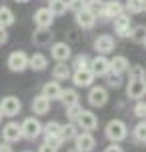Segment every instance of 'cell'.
Segmentation results:
<instances>
[{"label": "cell", "mask_w": 146, "mask_h": 152, "mask_svg": "<svg viewBox=\"0 0 146 152\" xmlns=\"http://www.w3.org/2000/svg\"><path fill=\"white\" fill-rule=\"evenodd\" d=\"M128 134V130H126V124L122 120H110L106 126V138L108 140H112V142H120L124 140Z\"/></svg>", "instance_id": "4"}, {"label": "cell", "mask_w": 146, "mask_h": 152, "mask_svg": "<svg viewBox=\"0 0 146 152\" xmlns=\"http://www.w3.org/2000/svg\"><path fill=\"white\" fill-rule=\"evenodd\" d=\"M54 22V14L48 10L46 6L38 8L36 12H34V24L38 26V28H50Z\"/></svg>", "instance_id": "12"}, {"label": "cell", "mask_w": 146, "mask_h": 152, "mask_svg": "<svg viewBox=\"0 0 146 152\" xmlns=\"http://www.w3.org/2000/svg\"><path fill=\"white\" fill-rule=\"evenodd\" d=\"M0 152H12L10 142H2V144H0Z\"/></svg>", "instance_id": "43"}, {"label": "cell", "mask_w": 146, "mask_h": 152, "mask_svg": "<svg viewBox=\"0 0 146 152\" xmlns=\"http://www.w3.org/2000/svg\"><path fill=\"white\" fill-rule=\"evenodd\" d=\"M66 8H68L70 12H80V10H84L86 8V0H66Z\"/></svg>", "instance_id": "32"}, {"label": "cell", "mask_w": 146, "mask_h": 152, "mask_svg": "<svg viewBox=\"0 0 146 152\" xmlns=\"http://www.w3.org/2000/svg\"><path fill=\"white\" fill-rule=\"evenodd\" d=\"M142 44H144V46H146V38H144V42H142Z\"/></svg>", "instance_id": "46"}, {"label": "cell", "mask_w": 146, "mask_h": 152, "mask_svg": "<svg viewBox=\"0 0 146 152\" xmlns=\"http://www.w3.org/2000/svg\"><path fill=\"white\" fill-rule=\"evenodd\" d=\"M134 114H136L138 118H144V120H146V102H144V100H138V102H136Z\"/></svg>", "instance_id": "37"}, {"label": "cell", "mask_w": 146, "mask_h": 152, "mask_svg": "<svg viewBox=\"0 0 146 152\" xmlns=\"http://www.w3.org/2000/svg\"><path fill=\"white\" fill-rule=\"evenodd\" d=\"M0 110H2V116L14 118L16 114H20V110H22V102L16 96H4L0 100Z\"/></svg>", "instance_id": "2"}, {"label": "cell", "mask_w": 146, "mask_h": 152, "mask_svg": "<svg viewBox=\"0 0 146 152\" xmlns=\"http://www.w3.org/2000/svg\"><path fill=\"white\" fill-rule=\"evenodd\" d=\"M88 62H90V58H88L86 54H78V56H74V70L88 68Z\"/></svg>", "instance_id": "34"}, {"label": "cell", "mask_w": 146, "mask_h": 152, "mask_svg": "<svg viewBox=\"0 0 146 152\" xmlns=\"http://www.w3.org/2000/svg\"><path fill=\"white\" fill-rule=\"evenodd\" d=\"M16 20L14 12L10 10L8 6H0V26H4V28H8V26H12Z\"/></svg>", "instance_id": "25"}, {"label": "cell", "mask_w": 146, "mask_h": 152, "mask_svg": "<svg viewBox=\"0 0 146 152\" xmlns=\"http://www.w3.org/2000/svg\"><path fill=\"white\" fill-rule=\"evenodd\" d=\"M60 100H62V104L68 108V106H72V104H78L80 96H78V92L74 90V88H66V90H62Z\"/></svg>", "instance_id": "23"}, {"label": "cell", "mask_w": 146, "mask_h": 152, "mask_svg": "<svg viewBox=\"0 0 146 152\" xmlns=\"http://www.w3.org/2000/svg\"><path fill=\"white\" fill-rule=\"evenodd\" d=\"M80 112H82V108L78 106V104H72V106L66 108V116H68L70 122H76V118L80 116Z\"/></svg>", "instance_id": "35"}, {"label": "cell", "mask_w": 146, "mask_h": 152, "mask_svg": "<svg viewBox=\"0 0 146 152\" xmlns=\"http://www.w3.org/2000/svg\"><path fill=\"white\" fill-rule=\"evenodd\" d=\"M50 54L56 62H66L72 56V50H70V44H66V42H54L50 48Z\"/></svg>", "instance_id": "10"}, {"label": "cell", "mask_w": 146, "mask_h": 152, "mask_svg": "<svg viewBox=\"0 0 146 152\" xmlns=\"http://www.w3.org/2000/svg\"><path fill=\"white\" fill-rule=\"evenodd\" d=\"M52 76L56 80H66V78H70V66L66 62H58L52 68Z\"/></svg>", "instance_id": "26"}, {"label": "cell", "mask_w": 146, "mask_h": 152, "mask_svg": "<svg viewBox=\"0 0 146 152\" xmlns=\"http://www.w3.org/2000/svg\"><path fill=\"white\" fill-rule=\"evenodd\" d=\"M14 2H20V4H26L28 0H14Z\"/></svg>", "instance_id": "44"}, {"label": "cell", "mask_w": 146, "mask_h": 152, "mask_svg": "<svg viewBox=\"0 0 146 152\" xmlns=\"http://www.w3.org/2000/svg\"><path fill=\"white\" fill-rule=\"evenodd\" d=\"M88 68H90V72L94 76H106L110 72V60L104 54H98L96 58H92V60L88 62Z\"/></svg>", "instance_id": "5"}, {"label": "cell", "mask_w": 146, "mask_h": 152, "mask_svg": "<svg viewBox=\"0 0 146 152\" xmlns=\"http://www.w3.org/2000/svg\"><path fill=\"white\" fill-rule=\"evenodd\" d=\"M76 24L82 28V30H90L94 28V24H96V14H92L90 10H80L76 12Z\"/></svg>", "instance_id": "17"}, {"label": "cell", "mask_w": 146, "mask_h": 152, "mask_svg": "<svg viewBox=\"0 0 146 152\" xmlns=\"http://www.w3.org/2000/svg\"><path fill=\"white\" fill-rule=\"evenodd\" d=\"M130 40H134V42H144V38H146V28L144 26H136L134 30H130Z\"/></svg>", "instance_id": "33"}, {"label": "cell", "mask_w": 146, "mask_h": 152, "mask_svg": "<svg viewBox=\"0 0 146 152\" xmlns=\"http://www.w3.org/2000/svg\"><path fill=\"white\" fill-rule=\"evenodd\" d=\"M52 30H48V28H38V30H34V34H32V42L36 46H48L50 42H52Z\"/></svg>", "instance_id": "18"}, {"label": "cell", "mask_w": 146, "mask_h": 152, "mask_svg": "<svg viewBox=\"0 0 146 152\" xmlns=\"http://www.w3.org/2000/svg\"><path fill=\"white\" fill-rule=\"evenodd\" d=\"M44 142H48L50 146H54V148H60L62 144H64V140H62V136L58 134V136H46V140Z\"/></svg>", "instance_id": "38"}, {"label": "cell", "mask_w": 146, "mask_h": 152, "mask_svg": "<svg viewBox=\"0 0 146 152\" xmlns=\"http://www.w3.org/2000/svg\"><path fill=\"white\" fill-rule=\"evenodd\" d=\"M48 10L52 12L54 16H64L66 14V0H48Z\"/></svg>", "instance_id": "24"}, {"label": "cell", "mask_w": 146, "mask_h": 152, "mask_svg": "<svg viewBox=\"0 0 146 152\" xmlns=\"http://www.w3.org/2000/svg\"><path fill=\"white\" fill-rule=\"evenodd\" d=\"M128 76H130V80H142V78H146V72L140 64H134L128 68Z\"/></svg>", "instance_id": "30"}, {"label": "cell", "mask_w": 146, "mask_h": 152, "mask_svg": "<svg viewBox=\"0 0 146 152\" xmlns=\"http://www.w3.org/2000/svg\"><path fill=\"white\" fill-rule=\"evenodd\" d=\"M118 76L120 74H110L108 76V84L114 86V88H118V86H120V78H118Z\"/></svg>", "instance_id": "39"}, {"label": "cell", "mask_w": 146, "mask_h": 152, "mask_svg": "<svg viewBox=\"0 0 146 152\" xmlns=\"http://www.w3.org/2000/svg\"><path fill=\"white\" fill-rule=\"evenodd\" d=\"M78 134V128L74 122H70V124H66V126H60V136L64 142H68V140H74Z\"/></svg>", "instance_id": "27"}, {"label": "cell", "mask_w": 146, "mask_h": 152, "mask_svg": "<svg viewBox=\"0 0 146 152\" xmlns=\"http://www.w3.org/2000/svg\"><path fill=\"white\" fill-rule=\"evenodd\" d=\"M32 110H34V114H38V116L46 114L48 110H50V100H48L44 94L36 96V98L32 100Z\"/></svg>", "instance_id": "21"}, {"label": "cell", "mask_w": 146, "mask_h": 152, "mask_svg": "<svg viewBox=\"0 0 146 152\" xmlns=\"http://www.w3.org/2000/svg\"><path fill=\"white\" fill-rule=\"evenodd\" d=\"M20 128H22V138H28V140H34V138H38L40 134H42V124H40V120L34 118V116L24 118L22 124H20Z\"/></svg>", "instance_id": "1"}, {"label": "cell", "mask_w": 146, "mask_h": 152, "mask_svg": "<svg viewBox=\"0 0 146 152\" xmlns=\"http://www.w3.org/2000/svg\"><path fill=\"white\" fill-rule=\"evenodd\" d=\"M94 78L96 76L90 72V68H80V70H74V74H72V82L76 84V86H90L94 82Z\"/></svg>", "instance_id": "16"}, {"label": "cell", "mask_w": 146, "mask_h": 152, "mask_svg": "<svg viewBox=\"0 0 146 152\" xmlns=\"http://www.w3.org/2000/svg\"><path fill=\"white\" fill-rule=\"evenodd\" d=\"M74 140H76V150L78 152H90L96 146V138L88 130H82V134H76Z\"/></svg>", "instance_id": "6"}, {"label": "cell", "mask_w": 146, "mask_h": 152, "mask_svg": "<svg viewBox=\"0 0 146 152\" xmlns=\"http://www.w3.org/2000/svg\"><path fill=\"white\" fill-rule=\"evenodd\" d=\"M144 82H146V80H144Z\"/></svg>", "instance_id": "49"}, {"label": "cell", "mask_w": 146, "mask_h": 152, "mask_svg": "<svg viewBox=\"0 0 146 152\" xmlns=\"http://www.w3.org/2000/svg\"><path fill=\"white\" fill-rule=\"evenodd\" d=\"M0 122H2V110H0Z\"/></svg>", "instance_id": "45"}, {"label": "cell", "mask_w": 146, "mask_h": 152, "mask_svg": "<svg viewBox=\"0 0 146 152\" xmlns=\"http://www.w3.org/2000/svg\"><path fill=\"white\" fill-rule=\"evenodd\" d=\"M38 152H58V148H54V146H50L48 142H44V144L38 148Z\"/></svg>", "instance_id": "41"}, {"label": "cell", "mask_w": 146, "mask_h": 152, "mask_svg": "<svg viewBox=\"0 0 146 152\" xmlns=\"http://www.w3.org/2000/svg\"><path fill=\"white\" fill-rule=\"evenodd\" d=\"M126 8H128V12H132V14H140L144 10V0H128L126 2Z\"/></svg>", "instance_id": "31"}, {"label": "cell", "mask_w": 146, "mask_h": 152, "mask_svg": "<svg viewBox=\"0 0 146 152\" xmlns=\"http://www.w3.org/2000/svg\"><path fill=\"white\" fill-rule=\"evenodd\" d=\"M102 4H104L102 0H86V10H90L92 14H98Z\"/></svg>", "instance_id": "36"}, {"label": "cell", "mask_w": 146, "mask_h": 152, "mask_svg": "<svg viewBox=\"0 0 146 152\" xmlns=\"http://www.w3.org/2000/svg\"><path fill=\"white\" fill-rule=\"evenodd\" d=\"M130 16L128 14H118L114 18V32H116V36H120V38H128L130 36Z\"/></svg>", "instance_id": "7"}, {"label": "cell", "mask_w": 146, "mask_h": 152, "mask_svg": "<svg viewBox=\"0 0 146 152\" xmlns=\"http://www.w3.org/2000/svg\"><path fill=\"white\" fill-rule=\"evenodd\" d=\"M42 132H44V138L46 136H58L60 134V124L58 122H48V124H42Z\"/></svg>", "instance_id": "28"}, {"label": "cell", "mask_w": 146, "mask_h": 152, "mask_svg": "<svg viewBox=\"0 0 146 152\" xmlns=\"http://www.w3.org/2000/svg\"><path fill=\"white\" fill-rule=\"evenodd\" d=\"M2 138L6 140V142H18L20 138H22V128H20V124L18 122H8L4 124V128H2Z\"/></svg>", "instance_id": "8"}, {"label": "cell", "mask_w": 146, "mask_h": 152, "mask_svg": "<svg viewBox=\"0 0 146 152\" xmlns=\"http://www.w3.org/2000/svg\"><path fill=\"white\" fill-rule=\"evenodd\" d=\"M8 42V30L4 26H0V44H6Z\"/></svg>", "instance_id": "40"}, {"label": "cell", "mask_w": 146, "mask_h": 152, "mask_svg": "<svg viewBox=\"0 0 146 152\" xmlns=\"http://www.w3.org/2000/svg\"><path fill=\"white\" fill-rule=\"evenodd\" d=\"M134 138L138 140L140 144H146V120L138 122V124L134 126Z\"/></svg>", "instance_id": "29"}, {"label": "cell", "mask_w": 146, "mask_h": 152, "mask_svg": "<svg viewBox=\"0 0 146 152\" xmlns=\"http://www.w3.org/2000/svg\"><path fill=\"white\" fill-rule=\"evenodd\" d=\"M24 152H30V150H24Z\"/></svg>", "instance_id": "48"}, {"label": "cell", "mask_w": 146, "mask_h": 152, "mask_svg": "<svg viewBox=\"0 0 146 152\" xmlns=\"http://www.w3.org/2000/svg\"><path fill=\"white\" fill-rule=\"evenodd\" d=\"M124 12V6L118 2V0H110V2H104L102 8H100V14L104 16L106 20H114L118 14Z\"/></svg>", "instance_id": "9"}, {"label": "cell", "mask_w": 146, "mask_h": 152, "mask_svg": "<svg viewBox=\"0 0 146 152\" xmlns=\"http://www.w3.org/2000/svg\"><path fill=\"white\" fill-rule=\"evenodd\" d=\"M88 102L92 106H104L108 102V90L102 86H92L88 92Z\"/></svg>", "instance_id": "11"}, {"label": "cell", "mask_w": 146, "mask_h": 152, "mask_svg": "<svg viewBox=\"0 0 146 152\" xmlns=\"http://www.w3.org/2000/svg\"><path fill=\"white\" fill-rule=\"evenodd\" d=\"M126 94H128V98H134V100L142 98V96L146 94V82H144V78H142V80H128Z\"/></svg>", "instance_id": "14"}, {"label": "cell", "mask_w": 146, "mask_h": 152, "mask_svg": "<svg viewBox=\"0 0 146 152\" xmlns=\"http://www.w3.org/2000/svg\"><path fill=\"white\" fill-rule=\"evenodd\" d=\"M6 62H8V68L12 72H24L28 68V54L24 50H14V52H10Z\"/></svg>", "instance_id": "3"}, {"label": "cell", "mask_w": 146, "mask_h": 152, "mask_svg": "<svg viewBox=\"0 0 146 152\" xmlns=\"http://www.w3.org/2000/svg\"><path fill=\"white\" fill-rule=\"evenodd\" d=\"M114 38L108 36V34H102V36H98L96 40H94V48H96V52L98 54H110L112 50H114Z\"/></svg>", "instance_id": "15"}, {"label": "cell", "mask_w": 146, "mask_h": 152, "mask_svg": "<svg viewBox=\"0 0 146 152\" xmlns=\"http://www.w3.org/2000/svg\"><path fill=\"white\" fill-rule=\"evenodd\" d=\"M128 70V58L126 56H114L110 60V72L112 74H122Z\"/></svg>", "instance_id": "22"}, {"label": "cell", "mask_w": 146, "mask_h": 152, "mask_svg": "<svg viewBox=\"0 0 146 152\" xmlns=\"http://www.w3.org/2000/svg\"><path fill=\"white\" fill-rule=\"evenodd\" d=\"M78 126H82V130H88V132H92V130L98 128V118L94 116V112H90V110H82L80 112V116L76 118Z\"/></svg>", "instance_id": "13"}, {"label": "cell", "mask_w": 146, "mask_h": 152, "mask_svg": "<svg viewBox=\"0 0 146 152\" xmlns=\"http://www.w3.org/2000/svg\"><path fill=\"white\" fill-rule=\"evenodd\" d=\"M42 94H44L50 102H52V100H60L62 86L58 84V80H54V82H46L44 86H42Z\"/></svg>", "instance_id": "19"}, {"label": "cell", "mask_w": 146, "mask_h": 152, "mask_svg": "<svg viewBox=\"0 0 146 152\" xmlns=\"http://www.w3.org/2000/svg\"><path fill=\"white\" fill-rule=\"evenodd\" d=\"M46 66H48V58L44 56V54L34 52L32 56H28V68L40 72V70H46Z\"/></svg>", "instance_id": "20"}, {"label": "cell", "mask_w": 146, "mask_h": 152, "mask_svg": "<svg viewBox=\"0 0 146 152\" xmlns=\"http://www.w3.org/2000/svg\"><path fill=\"white\" fill-rule=\"evenodd\" d=\"M104 152H124V150H122V148H120L118 144H110V146H108V148H106Z\"/></svg>", "instance_id": "42"}, {"label": "cell", "mask_w": 146, "mask_h": 152, "mask_svg": "<svg viewBox=\"0 0 146 152\" xmlns=\"http://www.w3.org/2000/svg\"><path fill=\"white\" fill-rule=\"evenodd\" d=\"M144 10H146V0H144Z\"/></svg>", "instance_id": "47"}]
</instances>
